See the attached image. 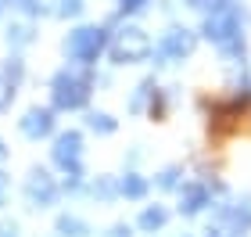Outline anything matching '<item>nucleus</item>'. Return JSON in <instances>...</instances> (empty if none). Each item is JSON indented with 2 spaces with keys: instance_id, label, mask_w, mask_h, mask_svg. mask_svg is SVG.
I'll return each instance as SVG.
<instances>
[{
  "instance_id": "nucleus-1",
  "label": "nucleus",
  "mask_w": 251,
  "mask_h": 237,
  "mask_svg": "<svg viewBox=\"0 0 251 237\" xmlns=\"http://www.w3.org/2000/svg\"><path fill=\"white\" fill-rule=\"evenodd\" d=\"M204 40H212L215 47L230 58L244 54V29H241V7L233 0H219L212 11H204Z\"/></svg>"
},
{
  "instance_id": "nucleus-2",
  "label": "nucleus",
  "mask_w": 251,
  "mask_h": 237,
  "mask_svg": "<svg viewBox=\"0 0 251 237\" xmlns=\"http://www.w3.org/2000/svg\"><path fill=\"white\" fill-rule=\"evenodd\" d=\"M50 97H54V108H61V111L83 108L86 101H90V76L75 72V69L54 72V79H50Z\"/></svg>"
},
{
  "instance_id": "nucleus-3",
  "label": "nucleus",
  "mask_w": 251,
  "mask_h": 237,
  "mask_svg": "<svg viewBox=\"0 0 251 237\" xmlns=\"http://www.w3.org/2000/svg\"><path fill=\"white\" fill-rule=\"evenodd\" d=\"M108 51H111V61L115 65H136V61L151 58L154 43L140 26H122L115 36L108 40Z\"/></svg>"
},
{
  "instance_id": "nucleus-4",
  "label": "nucleus",
  "mask_w": 251,
  "mask_h": 237,
  "mask_svg": "<svg viewBox=\"0 0 251 237\" xmlns=\"http://www.w3.org/2000/svg\"><path fill=\"white\" fill-rule=\"evenodd\" d=\"M104 47H108V32L100 26H79V29L68 32V40H65V54H68V61H75V65H94Z\"/></svg>"
},
{
  "instance_id": "nucleus-5",
  "label": "nucleus",
  "mask_w": 251,
  "mask_h": 237,
  "mask_svg": "<svg viewBox=\"0 0 251 237\" xmlns=\"http://www.w3.org/2000/svg\"><path fill=\"white\" fill-rule=\"evenodd\" d=\"M190 51H194V32L173 26V29H165V32H162V40L154 43V51H151V54H154V61H158V65H176V61H183Z\"/></svg>"
},
{
  "instance_id": "nucleus-6",
  "label": "nucleus",
  "mask_w": 251,
  "mask_h": 237,
  "mask_svg": "<svg viewBox=\"0 0 251 237\" xmlns=\"http://www.w3.org/2000/svg\"><path fill=\"white\" fill-rule=\"evenodd\" d=\"M50 158H54L58 169H65V176L83 173V137H79L75 130L58 133V140H54V148H50Z\"/></svg>"
},
{
  "instance_id": "nucleus-7",
  "label": "nucleus",
  "mask_w": 251,
  "mask_h": 237,
  "mask_svg": "<svg viewBox=\"0 0 251 237\" xmlns=\"http://www.w3.org/2000/svg\"><path fill=\"white\" fill-rule=\"evenodd\" d=\"M61 194V187H58V180H54L47 169H29V176H25V201L32 209H50L54 201H58Z\"/></svg>"
},
{
  "instance_id": "nucleus-8",
  "label": "nucleus",
  "mask_w": 251,
  "mask_h": 237,
  "mask_svg": "<svg viewBox=\"0 0 251 237\" xmlns=\"http://www.w3.org/2000/svg\"><path fill=\"white\" fill-rule=\"evenodd\" d=\"M215 223H223L230 234L244 237L251 230V198L244 194L241 201H230V205H219V212H215Z\"/></svg>"
},
{
  "instance_id": "nucleus-9",
  "label": "nucleus",
  "mask_w": 251,
  "mask_h": 237,
  "mask_svg": "<svg viewBox=\"0 0 251 237\" xmlns=\"http://www.w3.org/2000/svg\"><path fill=\"white\" fill-rule=\"evenodd\" d=\"M18 130L25 133L29 140L50 137V130H54V111H50V108H29L25 115L18 119Z\"/></svg>"
},
{
  "instance_id": "nucleus-10",
  "label": "nucleus",
  "mask_w": 251,
  "mask_h": 237,
  "mask_svg": "<svg viewBox=\"0 0 251 237\" xmlns=\"http://www.w3.org/2000/svg\"><path fill=\"white\" fill-rule=\"evenodd\" d=\"M212 205V190L208 184H183L179 187V212L183 216H198Z\"/></svg>"
},
{
  "instance_id": "nucleus-11",
  "label": "nucleus",
  "mask_w": 251,
  "mask_h": 237,
  "mask_svg": "<svg viewBox=\"0 0 251 237\" xmlns=\"http://www.w3.org/2000/svg\"><path fill=\"white\" fill-rule=\"evenodd\" d=\"M165 223H169V209H165V205H147V209L140 212V230H144V234L162 230Z\"/></svg>"
},
{
  "instance_id": "nucleus-12",
  "label": "nucleus",
  "mask_w": 251,
  "mask_h": 237,
  "mask_svg": "<svg viewBox=\"0 0 251 237\" xmlns=\"http://www.w3.org/2000/svg\"><path fill=\"white\" fill-rule=\"evenodd\" d=\"M119 194H122V198H144V194H147V180L136 176V173H126V176L119 180Z\"/></svg>"
},
{
  "instance_id": "nucleus-13",
  "label": "nucleus",
  "mask_w": 251,
  "mask_h": 237,
  "mask_svg": "<svg viewBox=\"0 0 251 237\" xmlns=\"http://www.w3.org/2000/svg\"><path fill=\"white\" fill-rule=\"evenodd\" d=\"M58 234L61 237H90V223L79 216H58Z\"/></svg>"
},
{
  "instance_id": "nucleus-14",
  "label": "nucleus",
  "mask_w": 251,
  "mask_h": 237,
  "mask_svg": "<svg viewBox=\"0 0 251 237\" xmlns=\"http://www.w3.org/2000/svg\"><path fill=\"white\" fill-rule=\"evenodd\" d=\"M32 40H36V36H32V26H25V22L7 29V43H11V47H25V43H32Z\"/></svg>"
},
{
  "instance_id": "nucleus-15",
  "label": "nucleus",
  "mask_w": 251,
  "mask_h": 237,
  "mask_svg": "<svg viewBox=\"0 0 251 237\" xmlns=\"http://www.w3.org/2000/svg\"><path fill=\"white\" fill-rule=\"evenodd\" d=\"M90 194H94V198H100V201H111V198L119 194V184H111L108 176H97V184L90 187Z\"/></svg>"
},
{
  "instance_id": "nucleus-16",
  "label": "nucleus",
  "mask_w": 251,
  "mask_h": 237,
  "mask_svg": "<svg viewBox=\"0 0 251 237\" xmlns=\"http://www.w3.org/2000/svg\"><path fill=\"white\" fill-rule=\"evenodd\" d=\"M86 126L94 133H111V130H115V119H111L108 111H94V115L86 119Z\"/></svg>"
},
{
  "instance_id": "nucleus-17",
  "label": "nucleus",
  "mask_w": 251,
  "mask_h": 237,
  "mask_svg": "<svg viewBox=\"0 0 251 237\" xmlns=\"http://www.w3.org/2000/svg\"><path fill=\"white\" fill-rule=\"evenodd\" d=\"M11 101H15V83H11V79L0 72V115L11 108Z\"/></svg>"
},
{
  "instance_id": "nucleus-18",
  "label": "nucleus",
  "mask_w": 251,
  "mask_h": 237,
  "mask_svg": "<svg viewBox=\"0 0 251 237\" xmlns=\"http://www.w3.org/2000/svg\"><path fill=\"white\" fill-rule=\"evenodd\" d=\"M11 7H18L22 15H43V11H47V0H11Z\"/></svg>"
},
{
  "instance_id": "nucleus-19",
  "label": "nucleus",
  "mask_w": 251,
  "mask_h": 237,
  "mask_svg": "<svg viewBox=\"0 0 251 237\" xmlns=\"http://www.w3.org/2000/svg\"><path fill=\"white\" fill-rule=\"evenodd\" d=\"M79 11H83V0H58L54 15H61V18H75Z\"/></svg>"
},
{
  "instance_id": "nucleus-20",
  "label": "nucleus",
  "mask_w": 251,
  "mask_h": 237,
  "mask_svg": "<svg viewBox=\"0 0 251 237\" xmlns=\"http://www.w3.org/2000/svg\"><path fill=\"white\" fill-rule=\"evenodd\" d=\"M0 72H4V76L11 79V83H15V86H18V79H22V76H25V65H22V58H11V61H7V65H4V69H0Z\"/></svg>"
},
{
  "instance_id": "nucleus-21",
  "label": "nucleus",
  "mask_w": 251,
  "mask_h": 237,
  "mask_svg": "<svg viewBox=\"0 0 251 237\" xmlns=\"http://www.w3.org/2000/svg\"><path fill=\"white\" fill-rule=\"evenodd\" d=\"M115 4H119L122 15H140V11L151 7V0H115Z\"/></svg>"
},
{
  "instance_id": "nucleus-22",
  "label": "nucleus",
  "mask_w": 251,
  "mask_h": 237,
  "mask_svg": "<svg viewBox=\"0 0 251 237\" xmlns=\"http://www.w3.org/2000/svg\"><path fill=\"white\" fill-rule=\"evenodd\" d=\"M147 94H154V83H151V79L136 86V94H133V101H129V108H133V111H140V108H144V97H147Z\"/></svg>"
},
{
  "instance_id": "nucleus-23",
  "label": "nucleus",
  "mask_w": 251,
  "mask_h": 237,
  "mask_svg": "<svg viewBox=\"0 0 251 237\" xmlns=\"http://www.w3.org/2000/svg\"><path fill=\"white\" fill-rule=\"evenodd\" d=\"M176 176H179V169H173V165H169L165 173L158 176V187H162V190H169V187H176Z\"/></svg>"
},
{
  "instance_id": "nucleus-24",
  "label": "nucleus",
  "mask_w": 251,
  "mask_h": 237,
  "mask_svg": "<svg viewBox=\"0 0 251 237\" xmlns=\"http://www.w3.org/2000/svg\"><path fill=\"white\" fill-rule=\"evenodd\" d=\"M108 237H133V234H129V227H126V223H119V227L108 230Z\"/></svg>"
},
{
  "instance_id": "nucleus-25",
  "label": "nucleus",
  "mask_w": 251,
  "mask_h": 237,
  "mask_svg": "<svg viewBox=\"0 0 251 237\" xmlns=\"http://www.w3.org/2000/svg\"><path fill=\"white\" fill-rule=\"evenodd\" d=\"M0 237H18V227L15 223H4V227H0Z\"/></svg>"
},
{
  "instance_id": "nucleus-26",
  "label": "nucleus",
  "mask_w": 251,
  "mask_h": 237,
  "mask_svg": "<svg viewBox=\"0 0 251 237\" xmlns=\"http://www.w3.org/2000/svg\"><path fill=\"white\" fill-rule=\"evenodd\" d=\"M4 201H7V176L0 173V205H4Z\"/></svg>"
},
{
  "instance_id": "nucleus-27",
  "label": "nucleus",
  "mask_w": 251,
  "mask_h": 237,
  "mask_svg": "<svg viewBox=\"0 0 251 237\" xmlns=\"http://www.w3.org/2000/svg\"><path fill=\"white\" fill-rule=\"evenodd\" d=\"M4 158H7V148H4V140H0V162H4Z\"/></svg>"
},
{
  "instance_id": "nucleus-28",
  "label": "nucleus",
  "mask_w": 251,
  "mask_h": 237,
  "mask_svg": "<svg viewBox=\"0 0 251 237\" xmlns=\"http://www.w3.org/2000/svg\"><path fill=\"white\" fill-rule=\"evenodd\" d=\"M0 11H4V4H0Z\"/></svg>"
}]
</instances>
